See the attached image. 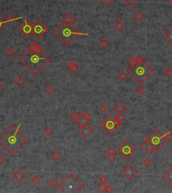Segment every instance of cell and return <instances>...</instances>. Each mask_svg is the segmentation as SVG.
Masks as SVG:
<instances>
[{
    "instance_id": "obj_1",
    "label": "cell",
    "mask_w": 172,
    "mask_h": 193,
    "mask_svg": "<svg viewBox=\"0 0 172 193\" xmlns=\"http://www.w3.org/2000/svg\"><path fill=\"white\" fill-rule=\"evenodd\" d=\"M21 124H11L0 135V145L9 154L13 156L26 144L28 139L20 130Z\"/></svg>"
},
{
    "instance_id": "obj_2",
    "label": "cell",
    "mask_w": 172,
    "mask_h": 193,
    "mask_svg": "<svg viewBox=\"0 0 172 193\" xmlns=\"http://www.w3.org/2000/svg\"><path fill=\"white\" fill-rule=\"evenodd\" d=\"M19 60L33 75L36 76L45 65L50 62V57L43 50L36 52L28 48Z\"/></svg>"
},
{
    "instance_id": "obj_3",
    "label": "cell",
    "mask_w": 172,
    "mask_h": 193,
    "mask_svg": "<svg viewBox=\"0 0 172 193\" xmlns=\"http://www.w3.org/2000/svg\"><path fill=\"white\" fill-rule=\"evenodd\" d=\"M54 34L66 46L70 45L79 35H88L87 34L81 32L73 24H67L66 22H63L54 31Z\"/></svg>"
},
{
    "instance_id": "obj_4",
    "label": "cell",
    "mask_w": 172,
    "mask_h": 193,
    "mask_svg": "<svg viewBox=\"0 0 172 193\" xmlns=\"http://www.w3.org/2000/svg\"><path fill=\"white\" fill-rule=\"evenodd\" d=\"M153 70L145 62L141 64H135L127 70V73L131 75L139 84H141L153 73Z\"/></svg>"
},
{
    "instance_id": "obj_5",
    "label": "cell",
    "mask_w": 172,
    "mask_h": 193,
    "mask_svg": "<svg viewBox=\"0 0 172 193\" xmlns=\"http://www.w3.org/2000/svg\"><path fill=\"white\" fill-rule=\"evenodd\" d=\"M58 188L64 193H77L83 188V185L73 174L70 173L59 183Z\"/></svg>"
},
{
    "instance_id": "obj_6",
    "label": "cell",
    "mask_w": 172,
    "mask_h": 193,
    "mask_svg": "<svg viewBox=\"0 0 172 193\" xmlns=\"http://www.w3.org/2000/svg\"><path fill=\"white\" fill-rule=\"evenodd\" d=\"M145 140L148 141L153 146V148L155 150V152H156L159 151L160 148L164 146L168 141L166 137H164V135L161 134L157 129L153 130Z\"/></svg>"
},
{
    "instance_id": "obj_7",
    "label": "cell",
    "mask_w": 172,
    "mask_h": 193,
    "mask_svg": "<svg viewBox=\"0 0 172 193\" xmlns=\"http://www.w3.org/2000/svg\"><path fill=\"white\" fill-rule=\"evenodd\" d=\"M100 127L107 132V134L112 135L121 125V122L118 121L116 117L109 114L100 123Z\"/></svg>"
},
{
    "instance_id": "obj_8",
    "label": "cell",
    "mask_w": 172,
    "mask_h": 193,
    "mask_svg": "<svg viewBox=\"0 0 172 193\" xmlns=\"http://www.w3.org/2000/svg\"><path fill=\"white\" fill-rule=\"evenodd\" d=\"M32 34L37 39H40L48 30V27L45 26L40 20H36L32 24Z\"/></svg>"
},
{
    "instance_id": "obj_9",
    "label": "cell",
    "mask_w": 172,
    "mask_h": 193,
    "mask_svg": "<svg viewBox=\"0 0 172 193\" xmlns=\"http://www.w3.org/2000/svg\"><path fill=\"white\" fill-rule=\"evenodd\" d=\"M117 151L124 159H129L136 152V149L129 141H126L118 149Z\"/></svg>"
},
{
    "instance_id": "obj_10",
    "label": "cell",
    "mask_w": 172,
    "mask_h": 193,
    "mask_svg": "<svg viewBox=\"0 0 172 193\" xmlns=\"http://www.w3.org/2000/svg\"><path fill=\"white\" fill-rule=\"evenodd\" d=\"M122 175H124L129 180H132L138 174V171L131 164H128L122 170Z\"/></svg>"
},
{
    "instance_id": "obj_11",
    "label": "cell",
    "mask_w": 172,
    "mask_h": 193,
    "mask_svg": "<svg viewBox=\"0 0 172 193\" xmlns=\"http://www.w3.org/2000/svg\"><path fill=\"white\" fill-rule=\"evenodd\" d=\"M19 30L25 36H30V35L31 34H32V24H31L30 22H29L28 20H24V23L19 28Z\"/></svg>"
},
{
    "instance_id": "obj_12",
    "label": "cell",
    "mask_w": 172,
    "mask_h": 193,
    "mask_svg": "<svg viewBox=\"0 0 172 193\" xmlns=\"http://www.w3.org/2000/svg\"><path fill=\"white\" fill-rule=\"evenodd\" d=\"M79 132H80L83 137H87L89 134H91L93 132V128L89 126L88 124L84 126H80L79 128Z\"/></svg>"
},
{
    "instance_id": "obj_13",
    "label": "cell",
    "mask_w": 172,
    "mask_h": 193,
    "mask_svg": "<svg viewBox=\"0 0 172 193\" xmlns=\"http://www.w3.org/2000/svg\"><path fill=\"white\" fill-rule=\"evenodd\" d=\"M13 177L17 182H20L22 180H24L26 178V174L24 173V172L22 171L21 170H17L13 174Z\"/></svg>"
},
{
    "instance_id": "obj_14",
    "label": "cell",
    "mask_w": 172,
    "mask_h": 193,
    "mask_svg": "<svg viewBox=\"0 0 172 193\" xmlns=\"http://www.w3.org/2000/svg\"><path fill=\"white\" fill-rule=\"evenodd\" d=\"M163 178L169 184H172V168H170L163 174Z\"/></svg>"
},
{
    "instance_id": "obj_15",
    "label": "cell",
    "mask_w": 172,
    "mask_h": 193,
    "mask_svg": "<svg viewBox=\"0 0 172 193\" xmlns=\"http://www.w3.org/2000/svg\"><path fill=\"white\" fill-rule=\"evenodd\" d=\"M141 148L148 154H151L153 152H155V150L153 148V146L146 140H145V142L142 144Z\"/></svg>"
},
{
    "instance_id": "obj_16",
    "label": "cell",
    "mask_w": 172,
    "mask_h": 193,
    "mask_svg": "<svg viewBox=\"0 0 172 193\" xmlns=\"http://www.w3.org/2000/svg\"><path fill=\"white\" fill-rule=\"evenodd\" d=\"M113 26L114 27L116 30L119 32H121V31L124 28V27L126 26V24L124 23L122 20L120 19H118L113 24Z\"/></svg>"
},
{
    "instance_id": "obj_17",
    "label": "cell",
    "mask_w": 172,
    "mask_h": 193,
    "mask_svg": "<svg viewBox=\"0 0 172 193\" xmlns=\"http://www.w3.org/2000/svg\"><path fill=\"white\" fill-rule=\"evenodd\" d=\"M75 22V18L71 13L67 14L63 18V22H66L69 24H73Z\"/></svg>"
},
{
    "instance_id": "obj_18",
    "label": "cell",
    "mask_w": 172,
    "mask_h": 193,
    "mask_svg": "<svg viewBox=\"0 0 172 193\" xmlns=\"http://www.w3.org/2000/svg\"><path fill=\"white\" fill-rule=\"evenodd\" d=\"M76 122L78 124V125H79L80 126H82L85 125V124H89V120L86 118L85 117V116L83 115V114H81L79 115L78 119H77Z\"/></svg>"
},
{
    "instance_id": "obj_19",
    "label": "cell",
    "mask_w": 172,
    "mask_h": 193,
    "mask_svg": "<svg viewBox=\"0 0 172 193\" xmlns=\"http://www.w3.org/2000/svg\"><path fill=\"white\" fill-rule=\"evenodd\" d=\"M14 82H15V84L17 85V86L21 88L24 86V85L26 84L27 81H26V79L24 78L22 76H19L17 78L15 79Z\"/></svg>"
},
{
    "instance_id": "obj_20",
    "label": "cell",
    "mask_w": 172,
    "mask_h": 193,
    "mask_svg": "<svg viewBox=\"0 0 172 193\" xmlns=\"http://www.w3.org/2000/svg\"><path fill=\"white\" fill-rule=\"evenodd\" d=\"M126 107L124 106L121 102H118L114 107V110L118 113H122L124 110H125Z\"/></svg>"
},
{
    "instance_id": "obj_21",
    "label": "cell",
    "mask_w": 172,
    "mask_h": 193,
    "mask_svg": "<svg viewBox=\"0 0 172 193\" xmlns=\"http://www.w3.org/2000/svg\"><path fill=\"white\" fill-rule=\"evenodd\" d=\"M164 39L170 44H172V28H170L169 31L165 34L164 36Z\"/></svg>"
},
{
    "instance_id": "obj_22",
    "label": "cell",
    "mask_w": 172,
    "mask_h": 193,
    "mask_svg": "<svg viewBox=\"0 0 172 193\" xmlns=\"http://www.w3.org/2000/svg\"><path fill=\"white\" fill-rule=\"evenodd\" d=\"M28 48L33 50V51H36V52H38V51H40V50H42L40 48V46H39V45L36 42H34L31 44L29 46Z\"/></svg>"
},
{
    "instance_id": "obj_23",
    "label": "cell",
    "mask_w": 172,
    "mask_h": 193,
    "mask_svg": "<svg viewBox=\"0 0 172 193\" xmlns=\"http://www.w3.org/2000/svg\"><path fill=\"white\" fill-rule=\"evenodd\" d=\"M133 18L137 22H140L141 21L143 20L144 15L141 12H137L135 14L134 16H133Z\"/></svg>"
},
{
    "instance_id": "obj_24",
    "label": "cell",
    "mask_w": 172,
    "mask_h": 193,
    "mask_svg": "<svg viewBox=\"0 0 172 193\" xmlns=\"http://www.w3.org/2000/svg\"><path fill=\"white\" fill-rule=\"evenodd\" d=\"M99 44H100V45L103 48H106L110 45V42L109 40L107 39V38H103L99 42Z\"/></svg>"
},
{
    "instance_id": "obj_25",
    "label": "cell",
    "mask_w": 172,
    "mask_h": 193,
    "mask_svg": "<svg viewBox=\"0 0 172 193\" xmlns=\"http://www.w3.org/2000/svg\"><path fill=\"white\" fill-rule=\"evenodd\" d=\"M126 63H127L129 66L133 67L135 64H137V63H136V59H135V57H133V56H131L126 60Z\"/></svg>"
},
{
    "instance_id": "obj_26",
    "label": "cell",
    "mask_w": 172,
    "mask_h": 193,
    "mask_svg": "<svg viewBox=\"0 0 172 193\" xmlns=\"http://www.w3.org/2000/svg\"><path fill=\"white\" fill-rule=\"evenodd\" d=\"M128 76H129V75H128V74H127L126 72H124V71H122L120 74H118V78H119V79L121 80L124 81L128 78Z\"/></svg>"
},
{
    "instance_id": "obj_27",
    "label": "cell",
    "mask_w": 172,
    "mask_h": 193,
    "mask_svg": "<svg viewBox=\"0 0 172 193\" xmlns=\"http://www.w3.org/2000/svg\"><path fill=\"white\" fill-rule=\"evenodd\" d=\"M48 184L52 188H55V187L58 186L59 185V182H57V180L55 178H52L51 180L48 182Z\"/></svg>"
},
{
    "instance_id": "obj_28",
    "label": "cell",
    "mask_w": 172,
    "mask_h": 193,
    "mask_svg": "<svg viewBox=\"0 0 172 193\" xmlns=\"http://www.w3.org/2000/svg\"><path fill=\"white\" fill-rule=\"evenodd\" d=\"M43 133L46 136H50V134L52 133V129L50 128V126H46V127L44 128Z\"/></svg>"
},
{
    "instance_id": "obj_29",
    "label": "cell",
    "mask_w": 172,
    "mask_h": 193,
    "mask_svg": "<svg viewBox=\"0 0 172 193\" xmlns=\"http://www.w3.org/2000/svg\"><path fill=\"white\" fill-rule=\"evenodd\" d=\"M164 75L168 78H170L172 76V69L171 67H167L164 72Z\"/></svg>"
},
{
    "instance_id": "obj_30",
    "label": "cell",
    "mask_w": 172,
    "mask_h": 193,
    "mask_svg": "<svg viewBox=\"0 0 172 193\" xmlns=\"http://www.w3.org/2000/svg\"><path fill=\"white\" fill-rule=\"evenodd\" d=\"M6 54L9 56H13V55L15 54V49H14L13 47H9L8 49L6 50Z\"/></svg>"
},
{
    "instance_id": "obj_31",
    "label": "cell",
    "mask_w": 172,
    "mask_h": 193,
    "mask_svg": "<svg viewBox=\"0 0 172 193\" xmlns=\"http://www.w3.org/2000/svg\"><path fill=\"white\" fill-rule=\"evenodd\" d=\"M18 18H15V16L13 15V14H9V15H7V19H6V22H13V21H15V20H17Z\"/></svg>"
},
{
    "instance_id": "obj_32",
    "label": "cell",
    "mask_w": 172,
    "mask_h": 193,
    "mask_svg": "<svg viewBox=\"0 0 172 193\" xmlns=\"http://www.w3.org/2000/svg\"><path fill=\"white\" fill-rule=\"evenodd\" d=\"M61 154H60L59 152H57V151H55V152L52 154V158L54 159L55 160H59L60 158H61Z\"/></svg>"
},
{
    "instance_id": "obj_33",
    "label": "cell",
    "mask_w": 172,
    "mask_h": 193,
    "mask_svg": "<svg viewBox=\"0 0 172 193\" xmlns=\"http://www.w3.org/2000/svg\"><path fill=\"white\" fill-rule=\"evenodd\" d=\"M106 186L107 185H106L105 183H101L98 186V188L102 192H105L106 190Z\"/></svg>"
},
{
    "instance_id": "obj_34",
    "label": "cell",
    "mask_w": 172,
    "mask_h": 193,
    "mask_svg": "<svg viewBox=\"0 0 172 193\" xmlns=\"http://www.w3.org/2000/svg\"><path fill=\"white\" fill-rule=\"evenodd\" d=\"M124 2L126 3V4L128 6L132 7L133 5L135 4V3L137 2L138 0H122Z\"/></svg>"
},
{
    "instance_id": "obj_35",
    "label": "cell",
    "mask_w": 172,
    "mask_h": 193,
    "mask_svg": "<svg viewBox=\"0 0 172 193\" xmlns=\"http://www.w3.org/2000/svg\"><path fill=\"white\" fill-rule=\"evenodd\" d=\"M70 70H71V72L72 73L75 74V73H77V72L79 70V66L77 64H76V63H75L74 65H73V67L70 69Z\"/></svg>"
},
{
    "instance_id": "obj_36",
    "label": "cell",
    "mask_w": 172,
    "mask_h": 193,
    "mask_svg": "<svg viewBox=\"0 0 172 193\" xmlns=\"http://www.w3.org/2000/svg\"><path fill=\"white\" fill-rule=\"evenodd\" d=\"M79 116V115L78 113H77L76 112H73L71 113V115H70L71 118L73 120H74V121H77V120Z\"/></svg>"
},
{
    "instance_id": "obj_37",
    "label": "cell",
    "mask_w": 172,
    "mask_h": 193,
    "mask_svg": "<svg viewBox=\"0 0 172 193\" xmlns=\"http://www.w3.org/2000/svg\"><path fill=\"white\" fill-rule=\"evenodd\" d=\"M116 118L118 120V121H120V122H122L124 119H125V116H124V115L122 114V113H118L116 116H115Z\"/></svg>"
},
{
    "instance_id": "obj_38",
    "label": "cell",
    "mask_w": 172,
    "mask_h": 193,
    "mask_svg": "<svg viewBox=\"0 0 172 193\" xmlns=\"http://www.w3.org/2000/svg\"><path fill=\"white\" fill-rule=\"evenodd\" d=\"M106 158L107 160L109 161V162H113L115 161L116 158V156L114 154H108V155L107 156Z\"/></svg>"
},
{
    "instance_id": "obj_39",
    "label": "cell",
    "mask_w": 172,
    "mask_h": 193,
    "mask_svg": "<svg viewBox=\"0 0 172 193\" xmlns=\"http://www.w3.org/2000/svg\"><path fill=\"white\" fill-rule=\"evenodd\" d=\"M136 92H137V93L139 95L142 96L143 94H145V88H143V87L140 86L137 89V91Z\"/></svg>"
},
{
    "instance_id": "obj_40",
    "label": "cell",
    "mask_w": 172,
    "mask_h": 193,
    "mask_svg": "<svg viewBox=\"0 0 172 193\" xmlns=\"http://www.w3.org/2000/svg\"><path fill=\"white\" fill-rule=\"evenodd\" d=\"M135 59H136V63H137V64H141V63L145 62L143 58L141 55H138L137 56V58H135Z\"/></svg>"
},
{
    "instance_id": "obj_41",
    "label": "cell",
    "mask_w": 172,
    "mask_h": 193,
    "mask_svg": "<svg viewBox=\"0 0 172 193\" xmlns=\"http://www.w3.org/2000/svg\"><path fill=\"white\" fill-rule=\"evenodd\" d=\"M164 137H166L167 140L169 141H172V132L170 131V132H167L165 134H164Z\"/></svg>"
},
{
    "instance_id": "obj_42",
    "label": "cell",
    "mask_w": 172,
    "mask_h": 193,
    "mask_svg": "<svg viewBox=\"0 0 172 193\" xmlns=\"http://www.w3.org/2000/svg\"><path fill=\"white\" fill-rule=\"evenodd\" d=\"M32 181L34 184H38V183L40 182V178L38 176H37V175H35V176L32 178Z\"/></svg>"
},
{
    "instance_id": "obj_43",
    "label": "cell",
    "mask_w": 172,
    "mask_h": 193,
    "mask_svg": "<svg viewBox=\"0 0 172 193\" xmlns=\"http://www.w3.org/2000/svg\"><path fill=\"white\" fill-rule=\"evenodd\" d=\"M46 92L49 95H51L55 92V90L52 86H48L46 89Z\"/></svg>"
},
{
    "instance_id": "obj_44",
    "label": "cell",
    "mask_w": 172,
    "mask_h": 193,
    "mask_svg": "<svg viewBox=\"0 0 172 193\" xmlns=\"http://www.w3.org/2000/svg\"><path fill=\"white\" fill-rule=\"evenodd\" d=\"M143 164L145 167H149V166L151 164V161L149 159L147 158H145V160H144Z\"/></svg>"
},
{
    "instance_id": "obj_45",
    "label": "cell",
    "mask_w": 172,
    "mask_h": 193,
    "mask_svg": "<svg viewBox=\"0 0 172 193\" xmlns=\"http://www.w3.org/2000/svg\"><path fill=\"white\" fill-rule=\"evenodd\" d=\"M99 110L101 112L105 113V112H106L107 110H108V108H107V106H106V105H104V104H102V106H100V108H99Z\"/></svg>"
},
{
    "instance_id": "obj_46",
    "label": "cell",
    "mask_w": 172,
    "mask_h": 193,
    "mask_svg": "<svg viewBox=\"0 0 172 193\" xmlns=\"http://www.w3.org/2000/svg\"><path fill=\"white\" fill-rule=\"evenodd\" d=\"M99 180L102 183H106L107 182V180H108V178L106 176H104V175H102V176H100V178H99Z\"/></svg>"
},
{
    "instance_id": "obj_47",
    "label": "cell",
    "mask_w": 172,
    "mask_h": 193,
    "mask_svg": "<svg viewBox=\"0 0 172 193\" xmlns=\"http://www.w3.org/2000/svg\"><path fill=\"white\" fill-rule=\"evenodd\" d=\"M83 115L85 116V117L86 118L89 120L92 117V114H91V112H89V111H85V112L83 113Z\"/></svg>"
},
{
    "instance_id": "obj_48",
    "label": "cell",
    "mask_w": 172,
    "mask_h": 193,
    "mask_svg": "<svg viewBox=\"0 0 172 193\" xmlns=\"http://www.w3.org/2000/svg\"><path fill=\"white\" fill-rule=\"evenodd\" d=\"M7 22H4V21H3V20L0 18V31L1 30L3 29V28L5 26V24Z\"/></svg>"
},
{
    "instance_id": "obj_49",
    "label": "cell",
    "mask_w": 172,
    "mask_h": 193,
    "mask_svg": "<svg viewBox=\"0 0 172 193\" xmlns=\"http://www.w3.org/2000/svg\"><path fill=\"white\" fill-rule=\"evenodd\" d=\"M107 153L108 154H115L116 150L113 148H110L107 150Z\"/></svg>"
},
{
    "instance_id": "obj_50",
    "label": "cell",
    "mask_w": 172,
    "mask_h": 193,
    "mask_svg": "<svg viewBox=\"0 0 172 193\" xmlns=\"http://www.w3.org/2000/svg\"><path fill=\"white\" fill-rule=\"evenodd\" d=\"M104 2L105 3V4L108 6H110L113 3V0H104Z\"/></svg>"
},
{
    "instance_id": "obj_51",
    "label": "cell",
    "mask_w": 172,
    "mask_h": 193,
    "mask_svg": "<svg viewBox=\"0 0 172 193\" xmlns=\"http://www.w3.org/2000/svg\"><path fill=\"white\" fill-rule=\"evenodd\" d=\"M113 190V188L110 185H107L106 186V192H111Z\"/></svg>"
},
{
    "instance_id": "obj_52",
    "label": "cell",
    "mask_w": 172,
    "mask_h": 193,
    "mask_svg": "<svg viewBox=\"0 0 172 193\" xmlns=\"http://www.w3.org/2000/svg\"><path fill=\"white\" fill-rule=\"evenodd\" d=\"M75 63V62H73V61H69V62H68V63H67V67H69V70H70V69H71V67H73V65H74Z\"/></svg>"
},
{
    "instance_id": "obj_53",
    "label": "cell",
    "mask_w": 172,
    "mask_h": 193,
    "mask_svg": "<svg viewBox=\"0 0 172 193\" xmlns=\"http://www.w3.org/2000/svg\"><path fill=\"white\" fill-rule=\"evenodd\" d=\"M4 162H5V158L2 156H1V154H0V166Z\"/></svg>"
},
{
    "instance_id": "obj_54",
    "label": "cell",
    "mask_w": 172,
    "mask_h": 193,
    "mask_svg": "<svg viewBox=\"0 0 172 193\" xmlns=\"http://www.w3.org/2000/svg\"><path fill=\"white\" fill-rule=\"evenodd\" d=\"M3 86H3V84L2 83L0 82V90L3 89Z\"/></svg>"
},
{
    "instance_id": "obj_55",
    "label": "cell",
    "mask_w": 172,
    "mask_h": 193,
    "mask_svg": "<svg viewBox=\"0 0 172 193\" xmlns=\"http://www.w3.org/2000/svg\"><path fill=\"white\" fill-rule=\"evenodd\" d=\"M169 1V2L171 3V4H172V0H168Z\"/></svg>"
}]
</instances>
